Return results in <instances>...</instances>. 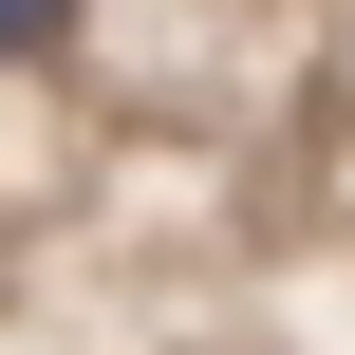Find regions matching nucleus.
Here are the masks:
<instances>
[{
  "label": "nucleus",
  "mask_w": 355,
  "mask_h": 355,
  "mask_svg": "<svg viewBox=\"0 0 355 355\" xmlns=\"http://www.w3.org/2000/svg\"><path fill=\"white\" fill-rule=\"evenodd\" d=\"M19 37H56V0H0V56H19Z\"/></svg>",
  "instance_id": "nucleus-1"
}]
</instances>
